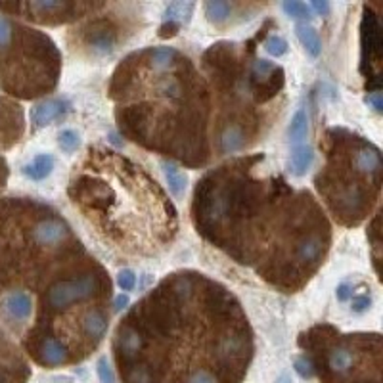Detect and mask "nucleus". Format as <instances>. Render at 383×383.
Instances as JSON below:
<instances>
[{
  "label": "nucleus",
  "instance_id": "nucleus-5",
  "mask_svg": "<svg viewBox=\"0 0 383 383\" xmlns=\"http://www.w3.org/2000/svg\"><path fill=\"white\" fill-rule=\"evenodd\" d=\"M100 267L54 209L34 199L0 201V299L25 295L34 308L39 294L33 326L54 286Z\"/></svg>",
  "mask_w": 383,
  "mask_h": 383
},
{
  "label": "nucleus",
  "instance_id": "nucleus-10",
  "mask_svg": "<svg viewBox=\"0 0 383 383\" xmlns=\"http://www.w3.org/2000/svg\"><path fill=\"white\" fill-rule=\"evenodd\" d=\"M360 73L366 79V89L372 92L382 90V25L372 6H364L360 21Z\"/></svg>",
  "mask_w": 383,
  "mask_h": 383
},
{
  "label": "nucleus",
  "instance_id": "nucleus-4",
  "mask_svg": "<svg viewBox=\"0 0 383 383\" xmlns=\"http://www.w3.org/2000/svg\"><path fill=\"white\" fill-rule=\"evenodd\" d=\"M68 194L106 241L130 255H156L178 230L177 209L142 167L110 150L89 151Z\"/></svg>",
  "mask_w": 383,
  "mask_h": 383
},
{
  "label": "nucleus",
  "instance_id": "nucleus-11",
  "mask_svg": "<svg viewBox=\"0 0 383 383\" xmlns=\"http://www.w3.org/2000/svg\"><path fill=\"white\" fill-rule=\"evenodd\" d=\"M77 44L92 58L110 56L121 41V25L111 18H90L75 31Z\"/></svg>",
  "mask_w": 383,
  "mask_h": 383
},
{
  "label": "nucleus",
  "instance_id": "nucleus-28",
  "mask_svg": "<svg viewBox=\"0 0 383 383\" xmlns=\"http://www.w3.org/2000/svg\"><path fill=\"white\" fill-rule=\"evenodd\" d=\"M366 102L374 108V110L377 111V113H382L383 111V98H382V92H372V94H368V98H366Z\"/></svg>",
  "mask_w": 383,
  "mask_h": 383
},
{
  "label": "nucleus",
  "instance_id": "nucleus-15",
  "mask_svg": "<svg viewBox=\"0 0 383 383\" xmlns=\"http://www.w3.org/2000/svg\"><path fill=\"white\" fill-rule=\"evenodd\" d=\"M313 161H315V151L308 144L295 146L291 151V159H289V171L295 177H303V175H307Z\"/></svg>",
  "mask_w": 383,
  "mask_h": 383
},
{
  "label": "nucleus",
  "instance_id": "nucleus-23",
  "mask_svg": "<svg viewBox=\"0 0 383 383\" xmlns=\"http://www.w3.org/2000/svg\"><path fill=\"white\" fill-rule=\"evenodd\" d=\"M58 144H60V148H62L63 151H75L77 148H79V144H81V140H79V134H77L75 130H62L60 132V137H58Z\"/></svg>",
  "mask_w": 383,
  "mask_h": 383
},
{
  "label": "nucleus",
  "instance_id": "nucleus-12",
  "mask_svg": "<svg viewBox=\"0 0 383 383\" xmlns=\"http://www.w3.org/2000/svg\"><path fill=\"white\" fill-rule=\"evenodd\" d=\"M29 370L15 343L0 328V383H25Z\"/></svg>",
  "mask_w": 383,
  "mask_h": 383
},
{
  "label": "nucleus",
  "instance_id": "nucleus-8",
  "mask_svg": "<svg viewBox=\"0 0 383 383\" xmlns=\"http://www.w3.org/2000/svg\"><path fill=\"white\" fill-rule=\"evenodd\" d=\"M299 345L322 383H382L379 334H341L318 324L301 334Z\"/></svg>",
  "mask_w": 383,
  "mask_h": 383
},
{
  "label": "nucleus",
  "instance_id": "nucleus-24",
  "mask_svg": "<svg viewBox=\"0 0 383 383\" xmlns=\"http://www.w3.org/2000/svg\"><path fill=\"white\" fill-rule=\"evenodd\" d=\"M117 284H119V287L123 291H130V289H134V286H137V276H134V272L130 268H123L119 272V276H117Z\"/></svg>",
  "mask_w": 383,
  "mask_h": 383
},
{
  "label": "nucleus",
  "instance_id": "nucleus-33",
  "mask_svg": "<svg viewBox=\"0 0 383 383\" xmlns=\"http://www.w3.org/2000/svg\"><path fill=\"white\" fill-rule=\"evenodd\" d=\"M129 305V297L127 295H119L115 301V310H121V308H125Z\"/></svg>",
  "mask_w": 383,
  "mask_h": 383
},
{
  "label": "nucleus",
  "instance_id": "nucleus-7",
  "mask_svg": "<svg viewBox=\"0 0 383 383\" xmlns=\"http://www.w3.org/2000/svg\"><path fill=\"white\" fill-rule=\"evenodd\" d=\"M62 56L46 34L0 14V89L18 98H39L54 89Z\"/></svg>",
  "mask_w": 383,
  "mask_h": 383
},
{
  "label": "nucleus",
  "instance_id": "nucleus-27",
  "mask_svg": "<svg viewBox=\"0 0 383 383\" xmlns=\"http://www.w3.org/2000/svg\"><path fill=\"white\" fill-rule=\"evenodd\" d=\"M178 31H180V25H178V23H175V21H165L163 25H161V29H159V37H161V39H169V37H175Z\"/></svg>",
  "mask_w": 383,
  "mask_h": 383
},
{
  "label": "nucleus",
  "instance_id": "nucleus-21",
  "mask_svg": "<svg viewBox=\"0 0 383 383\" xmlns=\"http://www.w3.org/2000/svg\"><path fill=\"white\" fill-rule=\"evenodd\" d=\"M284 12H286L289 18H295V20H310V8L305 4V2H297V0H287L284 2Z\"/></svg>",
  "mask_w": 383,
  "mask_h": 383
},
{
  "label": "nucleus",
  "instance_id": "nucleus-31",
  "mask_svg": "<svg viewBox=\"0 0 383 383\" xmlns=\"http://www.w3.org/2000/svg\"><path fill=\"white\" fill-rule=\"evenodd\" d=\"M349 289H351L349 284H341L339 289H337V299H339V301H347V299L351 297Z\"/></svg>",
  "mask_w": 383,
  "mask_h": 383
},
{
  "label": "nucleus",
  "instance_id": "nucleus-3",
  "mask_svg": "<svg viewBox=\"0 0 383 383\" xmlns=\"http://www.w3.org/2000/svg\"><path fill=\"white\" fill-rule=\"evenodd\" d=\"M121 134L188 167L209 161V90L177 48H144L119 63L110 82Z\"/></svg>",
  "mask_w": 383,
  "mask_h": 383
},
{
  "label": "nucleus",
  "instance_id": "nucleus-2",
  "mask_svg": "<svg viewBox=\"0 0 383 383\" xmlns=\"http://www.w3.org/2000/svg\"><path fill=\"white\" fill-rule=\"evenodd\" d=\"M113 355L123 383H241L253 332L225 286L184 270L159 282L119 322Z\"/></svg>",
  "mask_w": 383,
  "mask_h": 383
},
{
  "label": "nucleus",
  "instance_id": "nucleus-1",
  "mask_svg": "<svg viewBox=\"0 0 383 383\" xmlns=\"http://www.w3.org/2000/svg\"><path fill=\"white\" fill-rule=\"evenodd\" d=\"M192 219L201 238L284 294L315 276L332 244L320 206L287 184L265 156L207 172L194 192Z\"/></svg>",
  "mask_w": 383,
  "mask_h": 383
},
{
  "label": "nucleus",
  "instance_id": "nucleus-9",
  "mask_svg": "<svg viewBox=\"0 0 383 383\" xmlns=\"http://www.w3.org/2000/svg\"><path fill=\"white\" fill-rule=\"evenodd\" d=\"M102 2H65V0H42V2H18V4H0V12L18 14L25 20L60 25L65 21H73L81 15L102 10Z\"/></svg>",
  "mask_w": 383,
  "mask_h": 383
},
{
  "label": "nucleus",
  "instance_id": "nucleus-26",
  "mask_svg": "<svg viewBox=\"0 0 383 383\" xmlns=\"http://www.w3.org/2000/svg\"><path fill=\"white\" fill-rule=\"evenodd\" d=\"M295 370H297V374L305 379H310V377L315 376V372H313V366L308 363L307 356H301V358H297L295 360Z\"/></svg>",
  "mask_w": 383,
  "mask_h": 383
},
{
  "label": "nucleus",
  "instance_id": "nucleus-22",
  "mask_svg": "<svg viewBox=\"0 0 383 383\" xmlns=\"http://www.w3.org/2000/svg\"><path fill=\"white\" fill-rule=\"evenodd\" d=\"M265 50L270 56H274V58H282L287 52V42L282 37H278V34H272V37H268L267 41H265Z\"/></svg>",
  "mask_w": 383,
  "mask_h": 383
},
{
  "label": "nucleus",
  "instance_id": "nucleus-30",
  "mask_svg": "<svg viewBox=\"0 0 383 383\" xmlns=\"http://www.w3.org/2000/svg\"><path fill=\"white\" fill-rule=\"evenodd\" d=\"M308 8H315L316 12H318V14H322V15H326L329 12V4L328 2H326V0H315V2H313V4H310V6Z\"/></svg>",
  "mask_w": 383,
  "mask_h": 383
},
{
  "label": "nucleus",
  "instance_id": "nucleus-19",
  "mask_svg": "<svg viewBox=\"0 0 383 383\" xmlns=\"http://www.w3.org/2000/svg\"><path fill=\"white\" fill-rule=\"evenodd\" d=\"M308 134V115L305 110H299L291 119V125H289V140L295 144V146H301L305 140H307Z\"/></svg>",
  "mask_w": 383,
  "mask_h": 383
},
{
  "label": "nucleus",
  "instance_id": "nucleus-16",
  "mask_svg": "<svg viewBox=\"0 0 383 383\" xmlns=\"http://www.w3.org/2000/svg\"><path fill=\"white\" fill-rule=\"evenodd\" d=\"M52 169H54V158L48 156V153H42L39 158H34L33 161L23 169V172H25L31 180H44V178L52 172Z\"/></svg>",
  "mask_w": 383,
  "mask_h": 383
},
{
  "label": "nucleus",
  "instance_id": "nucleus-13",
  "mask_svg": "<svg viewBox=\"0 0 383 383\" xmlns=\"http://www.w3.org/2000/svg\"><path fill=\"white\" fill-rule=\"evenodd\" d=\"M253 4H238V2H220V0H215V2H206L203 4V10H206L207 20L215 23V25H226L228 21L232 23L234 15H241L244 18V12L247 10H255Z\"/></svg>",
  "mask_w": 383,
  "mask_h": 383
},
{
  "label": "nucleus",
  "instance_id": "nucleus-6",
  "mask_svg": "<svg viewBox=\"0 0 383 383\" xmlns=\"http://www.w3.org/2000/svg\"><path fill=\"white\" fill-rule=\"evenodd\" d=\"M320 148L326 165L315 178L316 190L339 225L358 226L379 199V148L341 127L326 130Z\"/></svg>",
  "mask_w": 383,
  "mask_h": 383
},
{
  "label": "nucleus",
  "instance_id": "nucleus-34",
  "mask_svg": "<svg viewBox=\"0 0 383 383\" xmlns=\"http://www.w3.org/2000/svg\"><path fill=\"white\" fill-rule=\"evenodd\" d=\"M280 383H289V379H287V376H284V377H282V379H280Z\"/></svg>",
  "mask_w": 383,
  "mask_h": 383
},
{
  "label": "nucleus",
  "instance_id": "nucleus-18",
  "mask_svg": "<svg viewBox=\"0 0 383 383\" xmlns=\"http://www.w3.org/2000/svg\"><path fill=\"white\" fill-rule=\"evenodd\" d=\"M165 171V178H167V184H169V190L175 198H180L186 190V182H188V178L180 169H178L177 165L172 163H161Z\"/></svg>",
  "mask_w": 383,
  "mask_h": 383
},
{
  "label": "nucleus",
  "instance_id": "nucleus-25",
  "mask_svg": "<svg viewBox=\"0 0 383 383\" xmlns=\"http://www.w3.org/2000/svg\"><path fill=\"white\" fill-rule=\"evenodd\" d=\"M98 376H100V382L102 383H117L115 376H113V372L110 368V363H108V358L102 356L100 360H98Z\"/></svg>",
  "mask_w": 383,
  "mask_h": 383
},
{
  "label": "nucleus",
  "instance_id": "nucleus-32",
  "mask_svg": "<svg viewBox=\"0 0 383 383\" xmlns=\"http://www.w3.org/2000/svg\"><path fill=\"white\" fill-rule=\"evenodd\" d=\"M6 178H8L6 163H4V159H2V156H0V190H2L4 184H6Z\"/></svg>",
  "mask_w": 383,
  "mask_h": 383
},
{
  "label": "nucleus",
  "instance_id": "nucleus-17",
  "mask_svg": "<svg viewBox=\"0 0 383 383\" xmlns=\"http://www.w3.org/2000/svg\"><path fill=\"white\" fill-rule=\"evenodd\" d=\"M295 33H297V39L301 41V44L305 46L308 54L313 56V58H318L322 52V41L318 33L315 31V27H310V25H297L295 27Z\"/></svg>",
  "mask_w": 383,
  "mask_h": 383
},
{
  "label": "nucleus",
  "instance_id": "nucleus-14",
  "mask_svg": "<svg viewBox=\"0 0 383 383\" xmlns=\"http://www.w3.org/2000/svg\"><path fill=\"white\" fill-rule=\"evenodd\" d=\"M65 111H68V102L65 100H60V98L46 100V102L37 103L31 110V123L34 127H46L56 119L65 115Z\"/></svg>",
  "mask_w": 383,
  "mask_h": 383
},
{
  "label": "nucleus",
  "instance_id": "nucleus-20",
  "mask_svg": "<svg viewBox=\"0 0 383 383\" xmlns=\"http://www.w3.org/2000/svg\"><path fill=\"white\" fill-rule=\"evenodd\" d=\"M194 2H172L165 10V21H175L178 25H182L184 21L190 20Z\"/></svg>",
  "mask_w": 383,
  "mask_h": 383
},
{
  "label": "nucleus",
  "instance_id": "nucleus-29",
  "mask_svg": "<svg viewBox=\"0 0 383 383\" xmlns=\"http://www.w3.org/2000/svg\"><path fill=\"white\" fill-rule=\"evenodd\" d=\"M370 307V297L368 295H360V297H355L353 299V308H355L356 313H360L364 308Z\"/></svg>",
  "mask_w": 383,
  "mask_h": 383
}]
</instances>
